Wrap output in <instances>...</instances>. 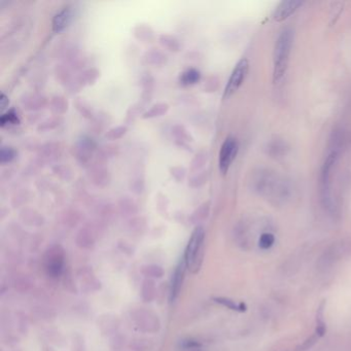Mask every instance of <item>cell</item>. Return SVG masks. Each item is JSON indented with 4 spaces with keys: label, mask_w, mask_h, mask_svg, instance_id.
Masks as SVG:
<instances>
[{
    "label": "cell",
    "mask_w": 351,
    "mask_h": 351,
    "mask_svg": "<svg viewBox=\"0 0 351 351\" xmlns=\"http://www.w3.org/2000/svg\"><path fill=\"white\" fill-rule=\"evenodd\" d=\"M10 104V99L9 97L3 93L2 96H0V107H2V110H5Z\"/></svg>",
    "instance_id": "obj_51"
},
{
    "label": "cell",
    "mask_w": 351,
    "mask_h": 351,
    "mask_svg": "<svg viewBox=\"0 0 351 351\" xmlns=\"http://www.w3.org/2000/svg\"><path fill=\"white\" fill-rule=\"evenodd\" d=\"M200 79H201V74H200V72L197 69L192 68L182 73L180 81H181V84H183L184 86H190V85L197 84L200 81Z\"/></svg>",
    "instance_id": "obj_31"
},
{
    "label": "cell",
    "mask_w": 351,
    "mask_h": 351,
    "mask_svg": "<svg viewBox=\"0 0 351 351\" xmlns=\"http://www.w3.org/2000/svg\"><path fill=\"white\" fill-rule=\"evenodd\" d=\"M91 177L93 184L97 187H105L109 183V172L103 167H97L92 170Z\"/></svg>",
    "instance_id": "obj_22"
},
{
    "label": "cell",
    "mask_w": 351,
    "mask_h": 351,
    "mask_svg": "<svg viewBox=\"0 0 351 351\" xmlns=\"http://www.w3.org/2000/svg\"><path fill=\"white\" fill-rule=\"evenodd\" d=\"M303 2L300 0H285L280 3L275 9L272 18L276 22H283L294 15L301 7L303 6Z\"/></svg>",
    "instance_id": "obj_11"
},
{
    "label": "cell",
    "mask_w": 351,
    "mask_h": 351,
    "mask_svg": "<svg viewBox=\"0 0 351 351\" xmlns=\"http://www.w3.org/2000/svg\"><path fill=\"white\" fill-rule=\"evenodd\" d=\"M210 210V202H204L202 205H200L190 216V221L193 224L200 223L201 221L205 220L209 214Z\"/></svg>",
    "instance_id": "obj_25"
},
{
    "label": "cell",
    "mask_w": 351,
    "mask_h": 351,
    "mask_svg": "<svg viewBox=\"0 0 351 351\" xmlns=\"http://www.w3.org/2000/svg\"><path fill=\"white\" fill-rule=\"evenodd\" d=\"M183 345L185 348H190V349L200 347V343L195 341V340H192V339H187L186 341L183 342Z\"/></svg>",
    "instance_id": "obj_52"
},
{
    "label": "cell",
    "mask_w": 351,
    "mask_h": 351,
    "mask_svg": "<svg viewBox=\"0 0 351 351\" xmlns=\"http://www.w3.org/2000/svg\"><path fill=\"white\" fill-rule=\"evenodd\" d=\"M16 157V150L11 146H3L0 149V161L3 164L12 162Z\"/></svg>",
    "instance_id": "obj_41"
},
{
    "label": "cell",
    "mask_w": 351,
    "mask_h": 351,
    "mask_svg": "<svg viewBox=\"0 0 351 351\" xmlns=\"http://www.w3.org/2000/svg\"><path fill=\"white\" fill-rule=\"evenodd\" d=\"M119 208L123 215L130 216L138 211L137 204L129 197H123L119 201Z\"/></svg>",
    "instance_id": "obj_24"
},
{
    "label": "cell",
    "mask_w": 351,
    "mask_h": 351,
    "mask_svg": "<svg viewBox=\"0 0 351 351\" xmlns=\"http://www.w3.org/2000/svg\"><path fill=\"white\" fill-rule=\"evenodd\" d=\"M168 58L165 53H163L159 48H150L143 55L142 61L145 64L154 65V66H162L167 62Z\"/></svg>",
    "instance_id": "obj_19"
},
{
    "label": "cell",
    "mask_w": 351,
    "mask_h": 351,
    "mask_svg": "<svg viewBox=\"0 0 351 351\" xmlns=\"http://www.w3.org/2000/svg\"><path fill=\"white\" fill-rule=\"evenodd\" d=\"M134 35L138 40L143 42H152L155 39V32L146 24H138L133 29Z\"/></svg>",
    "instance_id": "obj_21"
},
{
    "label": "cell",
    "mask_w": 351,
    "mask_h": 351,
    "mask_svg": "<svg viewBox=\"0 0 351 351\" xmlns=\"http://www.w3.org/2000/svg\"><path fill=\"white\" fill-rule=\"evenodd\" d=\"M75 106H77V109L81 112L83 116L87 119H92L94 116V110L92 106L84 98H78L77 101H75Z\"/></svg>",
    "instance_id": "obj_34"
},
{
    "label": "cell",
    "mask_w": 351,
    "mask_h": 351,
    "mask_svg": "<svg viewBox=\"0 0 351 351\" xmlns=\"http://www.w3.org/2000/svg\"><path fill=\"white\" fill-rule=\"evenodd\" d=\"M49 108L57 115L63 114L68 110L67 100L63 96H54L51 100V103H49Z\"/></svg>",
    "instance_id": "obj_26"
},
{
    "label": "cell",
    "mask_w": 351,
    "mask_h": 351,
    "mask_svg": "<svg viewBox=\"0 0 351 351\" xmlns=\"http://www.w3.org/2000/svg\"><path fill=\"white\" fill-rule=\"evenodd\" d=\"M294 44V31L284 28L278 35L273 53V83L278 84L286 73L291 48Z\"/></svg>",
    "instance_id": "obj_1"
},
{
    "label": "cell",
    "mask_w": 351,
    "mask_h": 351,
    "mask_svg": "<svg viewBox=\"0 0 351 351\" xmlns=\"http://www.w3.org/2000/svg\"><path fill=\"white\" fill-rule=\"evenodd\" d=\"M146 103H147V101H145V100H141V101L131 105L127 111V122H129V123L133 122L135 120V118L137 115H139V113L145 108Z\"/></svg>",
    "instance_id": "obj_37"
},
{
    "label": "cell",
    "mask_w": 351,
    "mask_h": 351,
    "mask_svg": "<svg viewBox=\"0 0 351 351\" xmlns=\"http://www.w3.org/2000/svg\"><path fill=\"white\" fill-rule=\"evenodd\" d=\"M345 252L346 249L344 244L338 243V244L332 245L327 252H324V254L320 257L317 264L318 269L323 271L330 269L333 265H335L338 261H340V259L343 257Z\"/></svg>",
    "instance_id": "obj_10"
},
{
    "label": "cell",
    "mask_w": 351,
    "mask_h": 351,
    "mask_svg": "<svg viewBox=\"0 0 351 351\" xmlns=\"http://www.w3.org/2000/svg\"><path fill=\"white\" fill-rule=\"evenodd\" d=\"M21 104L24 109L36 110L43 108L46 104V99L40 94H26L21 98Z\"/></svg>",
    "instance_id": "obj_16"
},
{
    "label": "cell",
    "mask_w": 351,
    "mask_h": 351,
    "mask_svg": "<svg viewBox=\"0 0 351 351\" xmlns=\"http://www.w3.org/2000/svg\"><path fill=\"white\" fill-rule=\"evenodd\" d=\"M274 242H275V237L272 233H263L260 237L259 245L262 249L267 250L274 245Z\"/></svg>",
    "instance_id": "obj_42"
},
{
    "label": "cell",
    "mask_w": 351,
    "mask_h": 351,
    "mask_svg": "<svg viewBox=\"0 0 351 351\" xmlns=\"http://www.w3.org/2000/svg\"><path fill=\"white\" fill-rule=\"evenodd\" d=\"M318 338H319V337L317 336V334L312 335V336H311L310 338H308L305 342H303L302 345H300L298 348H296L295 351H307V350H309V349L317 342Z\"/></svg>",
    "instance_id": "obj_50"
},
{
    "label": "cell",
    "mask_w": 351,
    "mask_h": 351,
    "mask_svg": "<svg viewBox=\"0 0 351 351\" xmlns=\"http://www.w3.org/2000/svg\"><path fill=\"white\" fill-rule=\"evenodd\" d=\"M159 40H160V43L164 47H166L167 49H169V51H171V52H179L180 49H181V42H180V40L175 36H173V35L162 34V35H160Z\"/></svg>",
    "instance_id": "obj_29"
},
{
    "label": "cell",
    "mask_w": 351,
    "mask_h": 351,
    "mask_svg": "<svg viewBox=\"0 0 351 351\" xmlns=\"http://www.w3.org/2000/svg\"><path fill=\"white\" fill-rule=\"evenodd\" d=\"M65 250L60 244H53L43 255L44 271L49 278L57 279L64 272Z\"/></svg>",
    "instance_id": "obj_5"
},
{
    "label": "cell",
    "mask_w": 351,
    "mask_h": 351,
    "mask_svg": "<svg viewBox=\"0 0 351 351\" xmlns=\"http://www.w3.org/2000/svg\"><path fill=\"white\" fill-rule=\"evenodd\" d=\"M207 152L204 149L202 150H200L199 153L196 154V156L194 157V159L192 160V163H191V172L194 173V172H198L200 169H201L206 161H207Z\"/></svg>",
    "instance_id": "obj_33"
},
{
    "label": "cell",
    "mask_w": 351,
    "mask_h": 351,
    "mask_svg": "<svg viewBox=\"0 0 351 351\" xmlns=\"http://www.w3.org/2000/svg\"><path fill=\"white\" fill-rule=\"evenodd\" d=\"M249 71V62L246 58H242L236 66L234 67L229 81L225 85L224 91H223V99H229L232 97L243 85L245 79L247 78V74Z\"/></svg>",
    "instance_id": "obj_7"
},
{
    "label": "cell",
    "mask_w": 351,
    "mask_h": 351,
    "mask_svg": "<svg viewBox=\"0 0 351 351\" xmlns=\"http://www.w3.org/2000/svg\"><path fill=\"white\" fill-rule=\"evenodd\" d=\"M206 183V172H199L190 179L189 186L191 188H199Z\"/></svg>",
    "instance_id": "obj_43"
},
{
    "label": "cell",
    "mask_w": 351,
    "mask_h": 351,
    "mask_svg": "<svg viewBox=\"0 0 351 351\" xmlns=\"http://www.w3.org/2000/svg\"><path fill=\"white\" fill-rule=\"evenodd\" d=\"M72 351H86L84 337L80 334H74L72 336Z\"/></svg>",
    "instance_id": "obj_46"
},
{
    "label": "cell",
    "mask_w": 351,
    "mask_h": 351,
    "mask_svg": "<svg viewBox=\"0 0 351 351\" xmlns=\"http://www.w3.org/2000/svg\"><path fill=\"white\" fill-rule=\"evenodd\" d=\"M79 276L81 278L82 290L84 292H93L101 288V282H100L93 273L92 268L84 267L79 271Z\"/></svg>",
    "instance_id": "obj_13"
},
{
    "label": "cell",
    "mask_w": 351,
    "mask_h": 351,
    "mask_svg": "<svg viewBox=\"0 0 351 351\" xmlns=\"http://www.w3.org/2000/svg\"><path fill=\"white\" fill-rule=\"evenodd\" d=\"M17 319H18V329L20 333L23 335H26L29 329V322H28L27 316L22 312H18Z\"/></svg>",
    "instance_id": "obj_44"
},
{
    "label": "cell",
    "mask_w": 351,
    "mask_h": 351,
    "mask_svg": "<svg viewBox=\"0 0 351 351\" xmlns=\"http://www.w3.org/2000/svg\"><path fill=\"white\" fill-rule=\"evenodd\" d=\"M95 149V141L88 136H84L78 141L77 145H75V158L81 163H87L92 158Z\"/></svg>",
    "instance_id": "obj_12"
},
{
    "label": "cell",
    "mask_w": 351,
    "mask_h": 351,
    "mask_svg": "<svg viewBox=\"0 0 351 351\" xmlns=\"http://www.w3.org/2000/svg\"><path fill=\"white\" fill-rule=\"evenodd\" d=\"M187 269H188L187 264H186L184 257H183L180 260V262L178 263L177 267H175V270L172 274L170 290H169L171 302H174V301L178 299V297L181 294V290H182V287H183V284L185 281V277H186V270Z\"/></svg>",
    "instance_id": "obj_9"
},
{
    "label": "cell",
    "mask_w": 351,
    "mask_h": 351,
    "mask_svg": "<svg viewBox=\"0 0 351 351\" xmlns=\"http://www.w3.org/2000/svg\"><path fill=\"white\" fill-rule=\"evenodd\" d=\"M21 218L24 221V223H27L30 225H40L43 223V217L39 213L31 209L22 211Z\"/></svg>",
    "instance_id": "obj_30"
},
{
    "label": "cell",
    "mask_w": 351,
    "mask_h": 351,
    "mask_svg": "<svg viewBox=\"0 0 351 351\" xmlns=\"http://www.w3.org/2000/svg\"><path fill=\"white\" fill-rule=\"evenodd\" d=\"M204 241L205 231L201 225H197L191 235L184 255L187 268L192 274H197L201 269L204 259Z\"/></svg>",
    "instance_id": "obj_2"
},
{
    "label": "cell",
    "mask_w": 351,
    "mask_h": 351,
    "mask_svg": "<svg viewBox=\"0 0 351 351\" xmlns=\"http://www.w3.org/2000/svg\"><path fill=\"white\" fill-rule=\"evenodd\" d=\"M253 183L259 194L274 197V199L283 198L287 192L284 182L278 180L277 175L269 172L268 170H260Z\"/></svg>",
    "instance_id": "obj_3"
},
{
    "label": "cell",
    "mask_w": 351,
    "mask_h": 351,
    "mask_svg": "<svg viewBox=\"0 0 351 351\" xmlns=\"http://www.w3.org/2000/svg\"><path fill=\"white\" fill-rule=\"evenodd\" d=\"M140 272L145 278L149 279H160L164 276V269L155 264H149V265H143L140 268Z\"/></svg>",
    "instance_id": "obj_23"
},
{
    "label": "cell",
    "mask_w": 351,
    "mask_h": 351,
    "mask_svg": "<svg viewBox=\"0 0 351 351\" xmlns=\"http://www.w3.org/2000/svg\"><path fill=\"white\" fill-rule=\"evenodd\" d=\"M127 131H128L127 126L121 125V126H116V127L109 129L105 133V138H107L108 140H118V139L122 138L125 134H126Z\"/></svg>",
    "instance_id": "obj_38"
},
{
    "label": "cell",
    "mask_w": 351,
    "mask_h": 351,
    "mask_svg": "<svg viewBox=\"0 0 351 351\" xmlns=\"http://www.w3.org/2000/svg\"><path fill=\"white\" fill-rule=\"evenodd\" d=\"M42 351H54L49 346H43V350Z\"/></svg>",
    "instance_id": "obj_54"
},
{
    "label": "cell",
    "mask_w": 351,
    "mask_h": 351,
    "mask_svg": "<svg viewBox=\"0 0 351 351\" xmlns=\"http://www.w3.org/2000/svg\"><path fill=\"white\" fill-rule=\"evenodd\" d=\"M170 173H171V175L174 178L175 181L181 183V182H183L185 180L187 171L182 166H174V167L170 168Z\"/></svg>",
    "instance_id": "obj_47"
},
{
    "label": "cell",
    "mask_w": 351,
    "mask_h": 351,
    "mask_svg": "<svg viewBox=\"0 0 351 351\" xmlns=\"http://www.w3.org/2000/svg\"><path fill=\"white\" fill-rule=\"evenodd\" d=\"M213 300L217 304H220L223 307H227L228 309L234 310V311H239V312H244L246 311L247 307L244 303H236L234 300L229 299V298H224V297H217V298H213Z\"/></svg>",
    "instance_id": "obj_28"
},
{
    "label": "cell",
    "mask_w": 351,
    "mask_h": 351,
    "mask_svg": "<svg viewBox=\"0 0 351 351\" xmlns=\"http://www.w3.org/2000/svg\"><path fill=\"white\" fill-rule=\"evenodd\" d=\"M238 149V141L233 136L225 138V140L221 144L218 156V168L222 175H225L229 172L234 160L236 159Z\"/></svg>",
    "instance_id": "obj_8"
},
{
    "label": "cell",
    "mask_w": 351,
    "mask_h": 351,
    "mask_svg": "<svg viewBox=\"0 0 351 351\" xmlns=\"http://www.w3.org/2000/svg\"><path fill=\"white\" fill-rule=\"evenodd\" d=\"M19 123L20 120L15 109H11L8 112L4 113L2 115V119H0V125H2V127L15 126V125H19Z\"/></svg>",
    "instance_id": "obj_35"
},
{
    "label": "cell",
    "mask_w": 351,
    "mask_h": 351,
    "mask_svg": "<svg viewBox=\"0 0 351 351\" xmlns=\"http://www.w3.org/2000/svg\"><path fill=\"white\" fill-rule=\"evenodd\" d=\"M75 244L81 249H91L95 245V236L89 228H82L75 235Z\"/></svg>",
    "instance_id": "obj_18"
},
{
    "label": "cell",
    "mask_w": 351,
    "mask_h": 351,
    "mask_svg": "<svg viewBox=\"0 0 351 351\" xmlns=\"http://www.w3.org/2000/svg\"><path fill=\"white\" fill-rule=\"evenodd\" d=\"M169 108H170L169 104H167L165 102H159L157 104H154L145 112H143L142 118L143 119H154V118L162 116L168 112Z\"/></svg>",
    "instance_id": "obj_27"
},
{
    "label": "cell",
    "mask_w": 351,
    "mask_h": 351,
    "mask_svg": "<svg viewBox=\"0 0 351 351\" xmlns=\"http://www.w3.org/2000/svg\"><path fill=\"white\" fill-rule=\"evenodd\" d=\"M14 286L17 290L20 292L27 291L31 287V281L26 275H22V276H18L14 282Z\"/></svg>",
    "instance_id": "obj_39"
},
{
    "label": "cell",
    "mask_w": 351,
    "mask_h": 351,
    "mask_svg": "<svg viewBox=\"0 0 351 351\" xmlns=\"http://www.w3.org/2000/svg\"><path fill=\"white\" fill-rule=\"evenodd\" d=\"M153 344L147 339H137L133 342H131L130 348L133 351H149L152 349Z\"/></svg>",
    "instance_id": "obj_40"
},
{
    "label": "cell",
    "mask_w": 351,
    "mask_h": 351,
    "mask_svg": "<svg viewBox=\"0 0 351 351\" xmlns=\"http://www.w3.org/2000/svg\"><path fill=\"white\" fill-rule=\"evenodd\" d=\"M120 245H123V247H120L122 250H123V253H126V254H129V255H132L133 254V249L132 247L127 243V242H122L120 243Z\"/></svg>",
    "instance_id": "obj_53"
},
{
    "label": "cell",
    "mask_w": 351,
    "mask_h": 351,
    "mask_svg": "<svg viewBox=\"0 0 351 351\" xmlns=\"http://www.w3.org/2000/svg\"><path fill=\"white\" fill-rule=\"evenodd\" d=\"M74 18L73 11L70 8H65L55 15L52 22L53 31L55 33H60L65 30Z\"/></svg>",
    "instance_id": "obj_15"
},
{
    "label": "cell",
    "mask_w": 351,
    "mask_h": 351,
    "mask_svg": "<svg viewBox=\"0 0 351 351\" xmlns=\"http://www.w3.org/2000/svg\"><path fill=\"white\" fill-rule=\"evenodd\" d=\"M99 77V71L95 68H90L85 70L81 75V84L82 85H91L94 84Z\"/></svg>",
    "instance_id": "obj_36"
},
{
    "label": "cell",
    "mask_w": 351,
    "mask_h": 351,
    "mask_svg": "<svg viewBox=\"0 0 351 351\" xmlns=\"http://www.w3.org/2000/svg\"><path fill=\"white\" fill-rule=\"evenodd\" d=\"M324 303H322L316 312V333L318 337H322L327 333V324L324 321Z\"/></svg>",
    "instance_id": "obj_32"
},
{
    "label": "cell",
    "mask_w": 351,
    "mask_h": 351,
    "mask_svg": "<svg viewBox=\"0 0 351 351\" xmlns=\"http://www.w3.org/2000/svg\"><path fill=\"white\" fill-rule=\"evenodd\" d=\"M57 126H59V119L58 118H52L48 119L44 122H42L39 126L37 127L38 131H47V130H53Z\"/></svg>",
    "instance_id": "obj_45"
},
{
    "label": "cell",
    "mask_w": 351,
    "mask_h": 351,
    "mask_svg": "<svg viewBox=\"0 0 351 351\" xmlns=\"http://www.w3.org/2000/svg\"><path fill=\"white\" fill-rule=\"evenodd\" d=\"M125 342H126V338L122 335L115 334L110 340V346L113 350L120 351L125 346Z\"/></svg>",
    "instance_id": "obj_49"
},
{
    "label": "cell",
    "mask_w": 351,
    "mask_h": 351,
    "mask_svg": "<svg viewBox=\"0 0 351 351\" xmlns=\"http://www.w3.org/2000/svg\"><path fill=\"white\" fill-rule=\"evenodd\" d=\"M339 158V154L334 150V152L330 153L328 157L325 158L321 169H320V195H321V201L323 206L327 208L330 212L334 211V204L333 199L331 194V178H332V171L335 167L337 161Z\"/></svg>",
    "instance_id": "obj_4"
},
{
    "label": "cell",
    "mask_w": 351,
    "mask_h": 351,
    "mask_svg": "<svg viewBox=\"0 0 351 351\" xmlns=\"http://www.w3.org/2000/svg\"><path fill=\"white\" fill-rule=\"evenodd\" d=\"M171 133L172 136L175 139V142H177L180 146L182 147H186L189 149V145L191 142H193V137L191 135V133L187 130V128L183 125H174L171 129Z\"/></svg>",
    "instance_id": "obj_17"
},
{
    "label": "cell",
    "mask_w": 351,
    "mask_h": 351,
    "mask_svg": "<svg viewBox=\"0 0 351 351\" xmlns=\"http://www.w3.org/2000/svg\"><path fill=\"white\" fill-rule=\"evenodd\" d=\"M157 296V286L154 279L145 278L141 285V298L145 303L153 302Z\"/></svg>",
    "instance_id": "obj_20"
},
{
    "label": "cell",
    "mask_w": 351,
    "mask_h": 351,
    "mask_svg": "<svg viewBox=\"0 0 351 351\" xmlns=\"http://www.w3.org/2000/svg\"><path fill=\"white\" fill-rule=\"evenodd\" d=\"M131 318L135 327L142 333L156 334L161 329L159 316L150 310L139 308L131 312Z\"/></svg>",
    "instance_id": "obj_6"
},
{
    "label": "cell",
    "mask_w": 351,
    "mask_h": 351,
    "mask_svg": "<svg viewBox=\"0 0 351 351\" xmlns=\"http://www.w3.org/2000/svg\"><path fill=\"white\" fill-rule=\"evenodd\" d=\"M129 225L131 231L139 233L145 229V220L142 217H136L130 221Z\"/></svg>",
    "instance_id": "obj_48"
},
{
    "label": "cell",
    "mask_w": 351,
    "mask_h": 351,
    "mask_svg": "<svg viewBox=\"0 0 351 351\" xmlns=\"http://www.w3.org/2000/svg\"><path fill=\"white\" fill-rule=\"evenodd\" d=\"M97 324L103 335H115L120 329L121 321L116 315L103 314L98 318Z\"/></svg>",
    "instance_id": "obj_14"
}]
</instances>
